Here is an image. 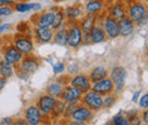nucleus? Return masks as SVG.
I'll use <instances>...</instances> for the list:
<instances>
[{
    "label": "nucleus",
    "instance_id": "aec40b11",
    "mask_svg": "<svg viewBox=\"0 0 148 125\" xmlns=\"http://www.w3.org/2000/svg\"><path fill=\"white\" fill-rule=\"evenodd\" d=\"M53 40L57 46H60V47L67 46V27L63 25L62 27L56 30V32H54Z\"/></svg>",
    "mask_w": 148,
    "mask_h": 125
},
{
    "label": "nucleus",
    "instance_id": "72a5a7b5",
    "mask_svg": "<svg viewBox=\"0 0 148 125\" xmlns=\"http://www.w3.org/2000/svg\"><path fill=\"white\" fill-rule=\"evenodd\" d=\"M137 102L139 104V107L140 108L147 109L148 108V93H144L143 96H140Z\"/></svg>",
    "mask_w": 148,
    "mask_h": 125
},
{
    "label": "nucleus",
    "instance_id": "6e6552de",
    "mask_svg": "<svg viewBox=\"0 0 148 125\" xmlns=\"http://www.w3.org/2000/svg\"><path fill=\"white\" fill-rule=\"evenodd\" d=\"M23 57H24V56L15 48L14 44L8 46V47L2 51V60L6 61L7 64L13 65V66L18 65L19 61L23 59Z\"/></svg>",
    "mask_w": 148,
    "mask_h": 125
},
{
    "label": "nucleus",
    "instance_id": "de8ad7c7",
    "mask_svg": "<svg viewBox=\"0 0 148 125\" xmlns=\"http://www.w3.org/2000/svg\"><path fill=\"white\" fill-rule=\"evenodd\" d=\"M141 125H148V124H146V123H144V124H141Z\"/></svg>",
    "mask_w": 148,
    "mask_h": 125
},
{
    "label": "nucleus",
    "instance_id": "f704fd0d",
    "mask_svg": "<svg viewBox=\"0 0 148 125\" xmlns=\"http://www.w3.org/2000/svg\"><path fill=\"white\" fill-rule=\"evenodd\" d=\"M67 72L70 75H76L80 72V66L77 64H70L67 67Z\"/></svg>",
    "mask_w": 148,
    "mask_h": 125
},
{
    "label": "nucleus",
    "instance_id": "393cba45",
    "mask_svg": "<svg viewBox=\"0 0 148 125\" xmlns=\"http://www.w3.org/2000/svg\"><path fill=\"white\" fill-rule=\"evenodd\" d=\"M63 91H64L63 84H62V83H58V82H51V83L47 87V89H46L47 94L54 97L55 99H60V98H62Z\"/></svg>",
    "mask_w": 148,
    "mask_h": 125
},
{
    "label": "nucleus",
    "instance_id": "a19ab883",
    "mask_svg": "<svg viewBox=\"0 0 148 125\" xmlns=\"http://www.w3.org/2000/svg\"><path fill=\"white\" fill-rule=\"evenodd\" d=\"M6 84H7V79L0 75V91L3 89L5 87H6Z\"/></svg>",
    "mask_w": 148,
    "mask_h": 125
},
{
    "label": "nucleus",
    "instance_id": "2f4dec72",
    "mask_svg": "<svg viewBox=\"0 0 148 125\" xmlns=\"http://www.w3.org/2000/svg\"><path fill=\"white\" fill-rule=\"evenodd\" d=\"M13 12H14L13 6H9V5H2V6H0V17L9 16V15L13 14Z\"/></svg>",
    "mask_w": 148,
    "mask_h": 125
},
{
    "label": "nucleus",
    "instance_id": "f3484780",
    "mask_svg": "<svg viewBox=\"0 0 148 125\" xmlns=\"http://www.w3.org/2000/svg\"><path fill=\"white\" fill-rule=\"evenodd\" d=\"M34 33H36V38L38 39V41L41 43H48L53 41V38H54V30L51 27L37 26L34 30Z\"/></svg>",
    "mask_w": 148,
    "mask_h": 125
},
{
    "label": "nucleus",
    "instance_id": "4be33fe9",
    "mask_svg": "<svg viewBox=\"0 0 148 125\" xmlns=\"http://www.w3.org/2000/svg\"><path fill=\"white\" fill-rule=\"evenodd\" d=\"M95 25H96V17L92 16V15H87V16L82 17L80 24H79V26H80L83 36H87L91 31V29H92Z\"/></svg>",
    "mask_w": 148,
    "mask_h": 125
},
{
    "label": "nucleus",
    "instance_id": "a878e982",
    "mask_svg": "<svg viewBox=\"0 0 148 125\" xmlns=\"http://www.w3.org/2000/svg\"><path fill=\"white\" fill-rule=\"evenodd\" d=\"M65 22V15H64V10L62 8H56L55 9V18H54V22H53V25H51V29L56 31L58 30L59 27L63 26Z\"/></svg>",
    "mask_w": 148,
    "mask_h": 125
},
{
    "label": "nucleus",
    "instance_id": "39448f33",
    "mask_svg": "<svg viewBox=\"0 0 148 125\" xmlns=\"http://www.w3.org/2000/svg\"><path fill=\"white\" fill-rule=\"evenodd\" d=\"M15 48L18 50L23 56L31 55L34 50V44L33 41L30 36H15L14 38V43Z\"/></svg>",
    "mask_w": 148,
    "mask_h": 125
},
{
    "label": "nucleus",
    "instance_id": "9d476101",
    "mask_svg": "<svg viewBox=\"0 0 148 125\" xmlns=\"http://www.w3.org/2000/svg\"><path fill=\"white\" fill-rule=\"evenodd\" d=\"M106 33V36H108L110 39H115L117 36H120V25H119V20H116L115 18L111 16H106L104 18L103 22V26H101Z\"/></svg>",
    "mask_w": 148,
    "mask_h": 125
},
{
    "label": "nucleus",
    "instance_id": "cd10ccee",
    "mask_svg": "<svg viewBox=\"0 0 148 125\" xmlns=\"http://www.w3.org/2000/svg\"><path fill=\"white\" fill-rule=\"evenodd\" d=\"M0 75L6 77V79H9L14 75V68H13V65L10 64H7L6 61L1 60L0 61Z\"/></svg>",
    "mask_w": 148,
    "mask_h": 125
},
{
    "label": "nucleus",
    "instance_id": "20e7f679",
    "mask_svg": "<svg viewBox=\"0 0 148 125\" xmlns=\"http://www.w3.org/2000/svg\"><path fill=\"white\" fill-rule=\"evenodd\" d=\"M84 36L79 24L72 23L71 27L67 29V46L71 48H79L83 43Z\"/></svg>",
    "mask_w": 148,
    "mask_h": 125
},
{
    "label": "nucleus",
    "instance_id": "1a4fd4ad",
    "mask_svg": "<svg viewBox=\"0 0 148 125\" xmlns=\"http://www.w3.org/2000/svg\"><path fill=\"white\" fill-rule=\"evenodd\" d=\"M70 85H72L77 90H80L82 93H86L91 89V82L89 80V76L81 73V74H76L70 81Z\"/></svg>",
    "mask_w": 148,
    "mask_h": 125
},
{
    "label": "nucleus",
    "instance_id": "49530a36",
    "mask_svg": "<svg viewBox=\"0 0 148 125\" xmlns=\"http://www.w3.org/2000/svg\"><path fill=\"white\" fill-rule=\"evenodd\" d=\"M105 125H113V124H112V122H108V123H106Z\"/></svg>",
    "mask_w": 148,
    "mask_h": 125
},
{
    "label": "nucleus",
    "instance_id": "6ab92c4d",
    "mask_svg": "<svg viewBox=\"0 0 148 125\" xmlns=\"http://www.w3.org/2000/svg\"><path fill=\"white\" fill-rule=\"evenodd\" d=\"M119 25H120V36H131L134 31V27H136V23L132 22L127 16L119 20Z\"/></svg>",
    "mask_w": 148,
    "mask_h": 125
},
{
    "label": "nucleus",
    "instance_id": "ddd939ff",
    "mask_svg": "<svg viewBox=\"0 0 148 125\" xmlns=\"http://www.w3.org/2000/svg\"><path fill=\"white\" fill-rule=\"evenodd\" d=\"M42 114L38 106L31 105L25 109L24 120L29 123V125H40L42 123Z\"/></svg>",
    "mask_w": 148,
    "mask_h": 125
},
{
    "label": "nucleus",
    "instance_id": "c85d7f7f",
    "mask_svg": "<svg viewBox=\"0 0 148 125\" xmlns=\"http://www.w3.org/2000/svg\"><path fill=\"white\" fill-rule=\"evenodd\" d=\"M65 107H66V102L63 101L62 99H58L56 100L55 107L51 111V115H54L55 117H58V116H62L65 111Z\"/></svg>",
    "mask_w": 148,
    "mask_h": 125
},
{
    "label": "nucleus",
    "instance_id": "7c9ffc66",
    "mask_svg": "<svg viewBox=\"0 0 148 125\" xmlns=\"http://www.w3.org/2000/svg\"><path fill=\"white\" fill-rule=\"evenodd\" d=\"M111 122L113 125H128V118L122 115V111H120L112 118Z\"/></svg>",
    "mask_w": 148,
    "mask_h": 125
},
{
    "label": "nucleus",
    "instance_id": "09e8293b",
    "mask_svg": "<svg viewBox=\"0 0 148 125\" xmlns=\"http://www.w3.org/2000/svg\"><path fill=\"white\" fill-rule=\"evenodd\" d=\"M0 6H2V3H1V2H0Z\"/></svg>",
    "mask_w": 148,
    "mask_h": 125
},
{
    "label": "nucleus",
    "instance_id": "f03ea898",
    "mask_svg": "<svg viewBox=\"0 0 148 125\" xmlns=\"http://www.w3.org/2000/svg\"><path fill=\"white\" fill-rule=\"evenodd\" d=\"M81 104L84 105L86 107H88L92 111H98L103 108V96L90 90V91L82 94Z\"/></svg>",
    "mask_w": 148,
    "mask_h": 125
},
{
    "label": "nucleus",
    "instance_id": "bb28decb",
    "mask_svg": "<svg viewBox=\"0 0 148 125\" xmlns=\"http://www.w3.org/2000/svg\"><path fill=\"white\" fill-rule=\"evenodd\" d=\"M33 5H34V2L18 1V2H15V5L13 6V8L17 13H27V12H30V10L33 9Z\"/></svg>",
    "mask_w": 148,
    "mask_h": 125
},
{
    "label": "nucleus",
    "instance_id": "0eeeda50",
    "mask_svg": "<svg viewBox=\"0 0 148 125\" xmlns=\"http://www.w3.org/2000/svg\"><path fill=\"white\" fill-rule=\"evenodd\" d=\"M91 91L100 94V96H106L114 92V84L110 77H105L100 81H97L95 83H91Z\"/></svg>",
    "mask_w": 148,
    "mask_h": 125
},
{
    "label": "nucleus",
    "instance_id": "8fccbe9b",
    "mask_svg": "<svg viewBox=\"0 0 148 125\" xmlns=\"http://www.w3.org/2000/svg\"><path fill=\"white\" fill-rule=\"evenodd\" d=\"M104 125H105V124H104Z\"/></svg>",
    "mask_w": 148,
    "mask_h": 125
},
{
    "label": "nucleus",
    "instance_id": "79ce46f5",
    "mask_svg": "<svg viewBox=\"0 0 148 125\" xmlns=\"http://www.w3.org/2000/svg\"><path fill=\"white\" fill-rule=\"evenodd\" d=\"M140 94H141V91H140V90L136 91V93H134L133 97H132V102H137L138 99H139V97H140Z\"/></svg>",
    "mask_w": 148,
    "mask_h": 125
},
{
    "label": "nucleus",
    "instance_id": "ea45409f",
    "mask_svg": "<svg viewBox=\"0 0 148 125\" xmlns=\"http://www.w3.org/2000/svg\"><path fill=\"white\" fill-rule=\"evenodd\" d=\"M9 27H10V24H1L0 25V34H2L3 32L8 31Z\"/></svg>",
    "mask_w": 148,
    "mask_h": 125
},
{
    "label": "nucleus",
    "instance_id": "9b49d317",
    "mask_svg": "<svg viewBox=\"0 0 148 125\" xmlns=\"http://www.w3.org/2000/svg\"><path fill=\"white\" fill-rule=\"evenodd\" d=\"M92 116H93L92 110H90L89 108L86 107L84 105L80 104V105H79V106L73 110V113L71 114V120L88 123V122H90V121H91Z\"/></svg>",
    "mask_w": 148,
    "mask_h": 125
},
{
    "label": "nucleus",
    "instance_id": "f257e3e1",
    "mask_svg": "<svg viewBox=\"0 0 148 125\" xmlns=\"http://www.w3.org/2000/svg\"><path fill=\"white\" fill-rule=\"evenodd\" d=\"M127 17L137 23L147 17V6L139 1H133L127 8Z\"/></svg>",
    "mask_w": 148,
    "mask_h": 125
},
{
    "label": "nucleus",
    "instance_id": "4c0bfd02",
    "mask_svg": "<svg viewBox=\"0 0 148 125\" xmlns=\"http://www.w3.org/2000/svg\"><path fill=\"white\" fill-rule=\"evenodd\" d=\"M13 125H29V123L24 118H17L16 121L13 122Z\"/></svg>",
    "mask_w": 148,
    "mask_h": 125
},
{
    "label": "nucleus",
    "instance_id": "c03bdc74",
    "mask_svg": "<svg viewBox=\"0 0 148 125\" xmlns=\"http://www.w3.org/2000/svg\"><path fill=\"white\" fill-rule=\"evenodd\" d=\"M141 121H144V123H146V124H148V113H147V110H145V111H144Z\"/></svg>",
    "mask_w": 148,
    "mask_h": 125
},
{
    "label": "nucleus",
    "instance_id": "37998d69",
    "mask_svg": "<svg viewBox=\"0 0 148 125\" xmlns=\"http://www.w3.org/2000/svg\"><path fill=\"white\" fill-rule=\"evenodd\" d=\"M0 2L2 5H9V6H14L16 0H0Z\"/></svg>",
    "mask_w": 148,
    "mask_h": 125
},
{
    "label": "nucleus",
    "instance_id": "c756f323",
    "mask_svg": "<svg viewBox=\"0 0 148 125\" xmlns=\"http://www.w3.org/2000/svg\"><path fill=\"white\" fill-rule=\"evenodd\" d=\"M116 102V97L113 94V93H110V94H106L103 97V108H111L115 105Z\"/></svg>",
    "mask_w": 148,
    "mask_h": 125
},
{
    "label": "nucleus",
    "instance_id": "412c9836",
    "mask_svg": "<svg viewBox=\"0 0 148 125\" xmlns=\"http://www.w3.org/2000/svg\"><path fill=\"white\" fill-rule=\"evenodd\" d=\"M110 16L113 18H115L116 20H120L122 18H124L127 16V9L125 6L122 2H115L111 7L110 10Z\"/></svg>",
    "mask_w": 148,
    "mask_h": 125
},
{
    "label": "nucleus",
    "instance_id": "423d86ee",
    "mask_svg": "<svg viewBox=\"0 0 148 125\" xmlns=\"http://www.w3.org/2000/svg\"><path fill=\"white\" fill-rule=\"evenodd\" d=\"M17 66V70L22 71L23 73L27 74V75H31V74H34L36 72L39 70L40 67V61L38 60V58H36L34 56H24L23 59L19 61Z\"/></svg>",
    "mask_w": 148,
    "mask_h": 125
},
{
    "label": "nucleus",
    "instance_id": "5701e85b",
    "mask_svg": "<svg viewBox=\"0 0 148 125\" xmlns=\"http://www.w3.org/2000/svg\"><path fill=\"white\" fill-rule=\"evenodd\" d=\"M105 77H108V71L104 66H96L91 70L89 74V80L91 83H95L97 81H100Z\"/></svg>",
    "mask_w": 148,
    "mask_h": 125
},
{
    "label": "nucleus",
    "instance_id": "473e14b6",
    "mask_svg": "<svg viewBox=\"0 0 148 125\" xmlns=\"http://www.w3.org/2000/svg\"><path fill=\"white\" fill-rule=\"evenodd\" d=\"M51 67H53V72L54 74H63L65 71V65L62 61H56V63H51Z\"/></svg>",
    "mask_w": 148,
    "mask_h": 125
},
{
    "label": "nucleus",
    "instance_id": "7ed1b4c3",
    "mask_svg": "<svg viewBox=\"0 0 148 125\" xmlns=\"http://www.w3.org/2000/svg\"><path fill=\"white\" fill-rule=\"evenodd\" d=\"M110 79L114 84V89L116 91H121L125 87L127 80V70L123 66H114L111 72H108Z\"/></svg>",
    "mask_w": 148,
    "mask_h": 125
},
{
    "label": "nucleus",
    "instance_id": "b1692460",
    "mask_svg": "<svg viewBox=\"0 0 148 125\" xmlns=\"http://www.w3.org/2000/svg\"><path fill=\"white\" fill-rule=\"evenodd\" d=\"M64 15H65V19H67L70 22H74V20L79 19V18L82 16V8L79 5L67 7L64 10Z\"/></svg>",
    "mask_w": 148,
    "mask_h": 125
},
{
    "label": "nucleus",
    "instance_id": "a211bd4d",
    "mask_svg": "<svg viewBox=\"0 0 148 125\" xmlns=\"http://www.w3.org/2000/svg\"><path fill=\"white\" fill-rule=\"evenodd\" d=\"M104 9V1L103 0H88L84 5V12L87 15H98Z\"/></svg>",
    "mask_w": 148,
    "mask_h": 125
},
{
    "label": "nucleus",
    "instance_id": "dca6fc26",
    "mask_svg": "<svg viewBox=\"0 0 148 125\" xmlns=\"http://www.w3.org/2000/svg\"><path fill=\"white\" fill-rule=\"evenodd\" d=\"M82 92L80 90H77L76 88H74L72 85H69L66 88H64L63 94H62V100L65 101L66 104L72 102V101H79L82 98Z\"/></svg>",
    "mask_w": 148,
    "mask_h": 125
},
{
    "label": "nucleus",
    "instance_id": "a18cd8bd",
    "mask_svg": "<svg viewBox=\"0 0 148 125\" xmlns=\"http://www.w3.org/2000/svg\"><path fill=\"white\" fill-rule=\"evenodd\" d=\"M2 60V53H1V50H0V61Z\"/></svg>",
    "mask_w": 148,
    "mask_h": 125
},
{
    "label": "nucleus",
    "instance_id": "c9c22d12",
    "mask_svg": "<svg viewBox=\"0 0 148 125\" xmlns=\"http://www.w3.org/2000/svg\"><path fill=\"white\" fill-rule=\"evenodd\" d=\"M143 124V121L139 116H133L131 118H128V125H141Z\"/></svg>",
    "mask_w": 148,
    "mask_h": 125
},
{
    "label": "nucleus",
    "instance_id": "e433bc0d",
    "mask_svg": "<svg viewBox=\"0 0 148 125\" xmlns=\"http://www.w3.org/2000/svg\"><path fill=\"white\" fill-rule=\"evenodd\" d=\"M13 120L10 117H3L0 121V125H13Z\"/></svg>",
    "mask_w": 148,
    "mask_h": 125
},
{
    "label": "nucleus",
    "instance_id": "f8f14e48",
    "mask_svg": "<svg viewBox=\"0 0 148 125\" xmlns=\"http://www.w3.org/2000/svg\"><path fill=\"white\" fill-rule=\"evenodd\" d=\"M56 100L54 97L49 96V94H43L39 98L38 100V108L40 109L41 114L45 115V116H48L51 114L53 109L55 107Z\"/></svg>",
    "mask_w": 148,
    "mask_h": 125
},
{
    "label": "nucleus",
    "instance_id": "58836bf2",
    "mask_svg": "<svg viewBox=\"0 0 148 125\" xmlns=\"http://www.w3.org/2000/svg\"><path fill=\"white\" fill-rule=\"evenodd\" d=\"M66 125H88V123H84V122H79V121H67Z\"/></svg>",
    "mask_w": 148,
    "mask_h": 125
},
{
    "label": "nucleus",
    "instance_id": "2eb2a0df",
    "mask_svg": "<svg viewBox=\"0 0 148 125\" xmlns=\"http://www.w3.org/2000/svg\"><path fill=\"white\" fill-rule=\"evenodd\" d=\"M55 9L56 8H51V10L40 13L36 20V25L41 27H51L55 18Z\"/></svg>",
    "mask_w": 148,
    "mask_h": 125
},
{
    "label": "nucleus",
    "instance_id": "4468645a",
    "mask_svg": "<svg viewBox=\"0 0 148 125\" xmlns=\"http://www.w3.org/2000/svg\"><path fill=\"white\" fill-rule=\"evenodd\" d=\"M84 38H87V40L90 43L98 44V43L104 42L107 36H106V33H105V31H104V29L101 26H96L95 25L92 29H91V31L87 36H84Z\"/></svg>",
    "mask_w": 148,
    "mask_h": 125
}]
</instances>
